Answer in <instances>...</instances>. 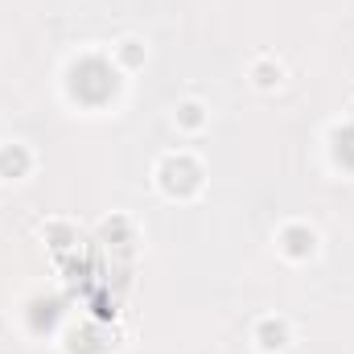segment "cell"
Listing matches in <instances>:
<instances>
[{
	"label": "cell",
	"instance_id": "obj_1",
	"mask_svg": "<svg viewBox=\"0 0 354 354\" xmlns=\"http://www.w3.org/2000/svg\"><path fill=\"white\" fill-rule=\"evenodd\" d=\"M71 95H75L79 103H87V107L107 103V99L115 95V71H111L103 58H83V62H75V71H71Z\"/></svg>",
	"mask_w": 354,
	"mask_h": 354
},
{
	"label": "cell",
	"instance_id": "obj_2",
	"mask_svg": "<svg viewBox=\"0 0 354 354\" xmlns=\"http://www.w3.org/2000/svg\"><path fill=\"white\" fill-rule=\"evenodd\" d=\"M198 165L194 161H185V157H169L165 165H161V185H165V194H177V198H185V194H194L198 189Z\"/></svg>",
	"mask_w": 354,
	"mask_h": 354
},
{
	"label": "cell",
	"instance_id": "obj_3",
	"mask_svg": "<svg viewBox=\"0 0 354 354\" xmlns=\"http://www.w3.org/2000/svg\"><path fill=\"white\" fill-rule=\"evenodd\" d=\"M25 169H29V153L21 145H12V149L0 153V177H21Z\"/></svg>",
	"mask_w": 354,
	"mask_h": 354
},
{
	"label": "cell",
	"instance_id": "obj_4",
	"mask_svg": "<svg viewBox=\"0 0 354 354\" xmlns=\"http://www.w3.org/2000/svg\"><path fill=\"white\" fill-rule=\"evenodd\" d=\"M334 157H338L346 169H354V124H346V128L334 132Z\"/></svg>",
	"mask_w": 354,
	"mask_h": 354
},
{
	"label": "cell",
	"instance_id": "obj_5",
	"mask_svg": "<svg viewBox=\"0 0 354 354\" xmlns=\"http://www.w3.org/2000/svg\"><path fill=\"white\" fill-rule=\"evenodd\" d=\"M284 252H288V256H309V252H313V235H309L305 227H288V231H284Z\"/></svg>",
	"mask_w": 354,
	"mask_h": 354
},
{
	"label": "cell",
	"instance_id": "obj_6",
	"mask_svg": "<svg viewBox=\"0 0 354 354\" xmlns=\"http://www.w3.org/2000/svg\"><path fill=\"white\" fill-rule=\"evenodd\" d=\"M284 338H288V334H284L280 322H264V326H260V346H268V351H280Z\"/></svg>",
	"mask_w": 354,
	"mask_h": 354
},
{
	"label": "cell",
	"instance_id": "obj_7",
	"mask_svg": "<svg viewBox=\"0 0 354 354\" xmlns=\"http://www.w3.org/2000/svg\"><path fill=\"white\" fill-rule=\"evenodd\" d=\"M181 124H189V128H198V124H202V107H194V103H185V107H181Z\"/></svg>",
	"mask_w": 354,
	"mask_h": 354
},
{
	"label": "cell",
	"instance_id": "obj_8",
	"mask_svg": "<svg viewBox=\"0 0 354 354\" xmlns=\"http://www.w3.org/2000/svg\"><path fill=\"white\" fill-rule=\"evenodd\" d=\"M256 79H260L264 87H272V83L280 79V71H272V66H256Z\"/></svg>",
	"mask_w": 354,
	"mask_h": 354
},
{
	"label": "cell",
	"instance_id": "obj_9",
	"mask_svg": "<svg viewBox=\"0 0 354 354\" xmlns=\"http://www.w3.org/2000/svg\"><path fill=\"white\" fill-rule=\"evenodd\" d=\"M124 62H132V66L140 62V50H136V41H124Z\"/></svg>",
	"mask_w": 354,
	"mask_h": 354
}]
</instances>
